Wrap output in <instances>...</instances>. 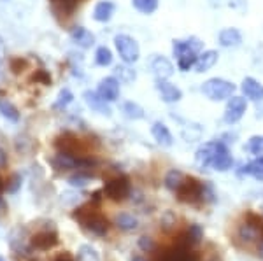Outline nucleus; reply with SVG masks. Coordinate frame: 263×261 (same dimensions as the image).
Listing matches in <instances>:
<instances>
[{
	"mask_svg": "<svg viewBox=\"0 0 263 261\" xmlns=\"http://www.w3.org/2000/svg\"><path fill=\"white\" fill-rule=\"evenodd\" d=\"M202 41L198 37H190V39H174L172 41V53L176 56L177 69L181 72H188L195 67L198 54L202 53Z\"/></svg>",
	"mask_w": 263,
	"mask_h": 261,
	"instance_id": "obj_1",
	"label": "nucleus"
},
{
	"mask_svg": "<svg viewBox=\"0 0 263 261\" xmlns=\"http://www.w3.org/2000/svg\"><path fill=\"white\" fill-rule=\"evenodd\" d=\"M72 217H74L83 228H86L90 233L97 235V237H105V235L109 233V230H111V223H109L107 217H104L102 214L95 212L93 207H91V210H90V207L76 209V212L72 214Z\"/></svg>",
	"mask_w": 263,
	"mask_h": 261,
	"instance_id": "obj_2",
	"label": "nucleus"
},
{
	"mask_svg": "<svg viewBox=\"0 0 263 261\" xmlns=\"http://www.w3.org/2000/svg\"><path fill=\"white\" fill-rule=\"evenodd\" d=\"M235 84L227 81L223 77H211L202 84L200 91L213 102H221V100H228L235 95Z\"/></svg>",
	"mask_w": 263,
	"mask_h": 261,
	"instance_id": "obj_3",
	"label": "nucleus"
},
{
	"mask_svg": "<svg viewBox=\"0 0 263 261\" xmlns=\"http://www.w3.org/2000/svg\"><path fill=\"white\" fill-rule=\"evenodd\" d=\"M177 200L184 204H198L205 196V184L195 177H184L181 188L176 191Z\"/></svg>",
	"mask_w": 263,
	"mask_h": 261,
	"instance_id": "obj_4",
	"label": "nucleus"
},
{
	"mask_svg": "<svg viewBox=\"0 0 263 261\" xmlns=\"http://www.w3.org/2000/svg\"><path fill=\"white\" fill-rule=\"evenodd\" d=\"M114 46L118 49V54L123 60V63H135L141 56V48H139L137 41L134 37L126 35V33H120V35L114 37Z\"/></svg>",
	"mask_w": 263,
	"mask_h": 261,
	"instance_id": "obj_5",
	"label": "nucleus"
},
{
	"mask_svg": "<svg viewBox=\"0 0 263 261\" xmlns=\"http://www.w3.org/2000/svg\"><path fill=\"white\" fill-rule=\"evenodd\" d=\"M102 191H104V195L107 196L109 200L125 202L132 193L130 180L126 175H116V177L109 179L107 183L104 184V189H102Z\"/></svg>",
	"mask_w": 263,
	"mask_h": 261,
	"instance_id": "obj_6",
	"label": "nucleus"
},
{
	"mask_svg": "<svg viewBox=\"0 0 263 261\" xmlns=\"http://www.w3.org/2000/svg\"><path fill=\"white\" fill-rule=\"evenodd\" d=\"M246 111H248V100L246 96H237L233 95L232 98H228L227 107H224V114H223V121L227 125H235L239 123L244 117Z\"/></svg>",
	"mask_w": 263,
	"mask_h": 261,
	"instance_id": "obj_7",
	"label": "nucleus"
},
{
	"mask_svg": "<svg viewBox=\"0 0 263 261\" xmlns=\"http://www.w3.org/2000/svg\"><path fill=\"white\" fill-rule=\"evenodd\" d=\"M57 246H58V235L54 226L48 230H42L30 237V247L35 251H49Z\"/></svg>",
	"mask_w": 263,
	"mask_h": 261,
	"instance_id": "obj_8",
	"label": "nucleus"
},
{
	"mask_svg": "<svg viewBox=\"0 0 263 261\" xmlns=\"http://www.w3.org/2000/svg\"><path fill=\"white\" fill-rule=\"evenodd\" d=\"M233 167V156L227 144L221 140H214V158H213V168L218 172H227Z\"/></svg>",
	"mask_w": 263,
	"mask_h": 261,
	"instance_id": "obj_9",
	"label": "nucleus"
},
{
	"mask_svg": "<svg viewBox=\"0 0 263 261\" xmlns=\"http://www.w3.org/2000/svg\"><path fill=\"white\" fill-rule=\"evenodd\" d=\"M9 246L12 247V251L20 252V254H28L30 252V238H28V231L25 226H18L11 231L9 235Z\"/></svg>",
	"mask_w": 263,
	"mask_h": 261,
	"instance_id": "obj_10",
	"label": "nucleus"
},
{
	"mask_svg": "<svg viewBox=\"0 0 263 261\" xmlns=\"http://www.w3.org/2000/svg\"><path fill=\"white\" fill-rule=\"evenodd\" d=\"M120 81H118L114 75L111 77H104L99 83V88H97V93H99L105 102H116L120 98Z\"/></svg>",
	"mask_w": 263,
	"mask_h": 261,
	"instance_id": "obj_11",
	"label": "nucleus"
},
{
	"mask_svg": "<svg viewBox=\"0 0 263 261\" xmlns=\"http://www.w3.org/2000/svg\"><path fill=\"white\" fill-rule=\"evenodd\" d=\"M155 88L160 93V96H162V100L165 104H176L182 98L181 88H177L176 84L168 83L167 79H156Z\"/></svg>",
	"mask_w": 263,
	"mask_h": 261,
	"instance_id": "obj_12",
	"label": "nucleus"
},
{
	"mask_svg": "<svg viewBox=\"0 0 263 261\" xmlns=\"http://www.w3.org/2000/svg\"><path fill=\"white\" fill-rule=\"evenodd\" d=\"M237 237L246 244H253L256 240H260L261 237V223H254V221H246L239 226L237 230Z\"/></svg>",
	"mask_w": 263,
	"mask_h": 261,
	"instance_id": "obj_13",
	"label": "nucleus"
},
{
	"mask_svg": "<svg viewBox=\"0 0 263 261\" xmlns=\"http://www.w3.org/2000/svg\"><path fill=\"white\" fill-rule=\"evenodd\" d=\"M240 91L248 100L253 102H261L263 100V84L256 81L254 77H244L240 83Z\"/></svg>",
	"mask_w": 263,
	"mask_h": 261,
	"instance_id": "obj_14",
	"label": "nucleus"
},
{
	"mask_svg": "<svg viewBox=\"0 0 263 261\" xmlns=\"http://www.w3.org/2000/svg\"><path fill=\"white\" fill-rule=\"evenodd\" d=\"M151 70L156 79H168L174 74V65L163 54H155L151 60Z\"/></svg>",
	"mask_w": 263,
	"mask_h": 261,
	"instance_id": "obj_15",
	"label": "nucleus"
},
{
	"mask_svg": "<svg viewBox=\"0 0 263 261\" xmlns=\"http://www.w3.org/2000/svg\"><path fill=\"white\" fill-rule=\"evenodd\" d=\"M83 98L84 102H86L88 107L91 109V111L99 112V114H104V116H111V109H109V102H105L102 96L97 93V91H91V90H86L83 93Z\"/></svg>",
	"mask_w": 263,
	"mask_h": 261,
	"instance_id": "obj_16",
	"label": "nucleus"
},
{
	"mask_svg": "<svg viewBox=\"0 0 263 261\" xmlns=\"http://www.w3.org/2000/svg\"><path fill=\"white\" fill-rule=\"evenodd\" d=\"M213 158H214V142H205L195 151V165L200 170L203 168L213 167Z\"/></svg>",
	"mask_w": 263,
	"mask_h": 261,
	"instance_id": "obj_17",
	"label": "nucleus"
},
{
	"mask_svg": "<svg viewBox=\"0 0 263 261\" xmlns=\"http://www.w3.org/2000/svg\"><path fill=\"white\" fill-rule=\"evenodd\" d=\"M218 58H219V53L216 49H207V51H202L198 54L197 62H195V72L197 74H203L207 70H211L213 67L218 63Z\"/></svg>",
	"mask_w": 263,
	"mask_h": 261,
	"instance_id": "obj_18",
	"label": "nucleus"
},
{
	"mask_svg": "<svg viewBox=\"0 0 263 261\" xmlns=\"http://www.w3.org/2000/svg\"><path fill=\"white\" fill-rule=\"evenodd\" d=\"M218 41H219V46H223V48H239V46L242 44V33H240L239 28L228 27L219 32Z\"/></svg>",
	"mask_w": 263,
	"mask_h": 261,
	"instance_id": "obj_19",
	"label": "nucleus"
},
{
	"mask_svg": "<svg viewBox=\"0 0 263 261\" xmlns=\"http://www.w3.org/2000/svg\"><path fill=\"white\" fill-rule=\"evenodd\" d=\"M151 133H153V138L156 140V144H160L162 147H171L174 144V137H172L171 130H168V126L162 123V121L153 123Z\"/></svg>",
	"mask_w": 263,
	"mask_h": 261,
	"instance_id": "obj_20",
	"label": "nucleus"
},
{
	"mask_svg": "<svg viewBox=\"0 0 263 261\" xmlns=\"http://www.w3.org/2000/svg\"><path fill=\"white\" fill-rule=\"evenodd\" d=\"M70 39L74 44H78L79 48H83V49H88V48H91L93 44H95V35L88 30V28H84V27H74L72 28V32H70Z\"/></svg>",
	"mask_w": 263,
	"mask_h": 261,
	"instance_id": "obj_21",
	"label": "nucleus"
},
{
	"mask_svg": "<svg viewBox=\"0 0 263 261\" xmlns=\"http://www.w3.org/2000/svg\"><path fill=\"white\" fill-rule=\"evenodd\" d=\"M114 11H116L114 2H111V0H100L95 6V9H93V18L99 23H107V21H111Z\"/></svg>",
	"mask_w": 263,
	"mask_h": 261,
	"instance_id": "obj_22",
	"label": "nucleus"
},
{
	"mask_svg": "<svg viewBox=\"0 0 263 261\" xmlns=\"http://www.w3.org/2000/svg\"><path fill=\"white\" fill-rule=\"evenodd\" d=\"M240 175H251L256 180L263 183V156H258L256 159H253L251 163L244 165L239 172Z\"/></svg>",
	"mask_w": 263,
	"mask_h": 261,
	"instance_id": "obj_23",
	"label": "nucleus"
},
{
	"mask_svg": "<svg viewBox=\"0 0 263 261\" xmlns=\"http://www.w3.org/2000/svg\"><path fill=\"white\" fill-rule=\"evenodd\" d=\"M0 114H2L4 119L11 121V123H18L20 121V111L7 98H0Z\"/></svg>",
	"mask_w": 263,
	"mask_h": 261,
	"instance_id": "obj_24",
	"label": "nucleus"
},
{
	"mask_svg": "<svg viewBox=\"0 0 263 261\" xmlns=\"http://www.w3.org/2000/svg\"><path fill=\"white\" fill-rule=\"evenodd\" d=\"M184 177H186V175L182 174L181 170H177V168H172V170H168L167 175H165L163 184H165V188H167V189H171V191L176 193L177 189L181 188V184H182V180H184Z\"/></svg>",
	"mask_w": 263,
	"mask_h": 261,
	"instance_id": "obj_25",
	"label": "nucleus"
},
{
	"mask_svg": "<svg viewBox=\"0 0 263 261\" xmlns=\"http://www.w3.org/2000/svg\"><path fill=\"white\" fill-rule=\"evenodd\" d=\"M114 225H116L118 228L123 230V231H134V230H137L139 219L135 216H132V214L121 212V214H118V216H116V219H114Z\"/></svg>",
	"mask_w": 263,
	"mask_h": 261,
	"instance_id": "obj_26",
	"label": "nucleus"
},
{
	"mask_svg": "<svg viewBox=\"0 0 263 261\" xmlns=\"http://www.w3.org/2000/svg\"><path fill=\"white\" fill-rule=\"evenodd\" d=\"M81 0H51L54 11H60L63 16H70L72 12L78 9Z\"/></svg>",
	"mask_w": 263,
	"mask_h": 261,
	"instance_id": "obj_27",
	"label": "nucleus"
},
{
	"mask_svg": "<svg viewBox=\"0 0 263 261\" xmlns=\"http://www.w3.org/2000/svg\"><path fill=\"white\" fill-rule=\"evenodd\" d=\"M76 261H100V256L93 246H90V244H83V246H79V249H78Z\"/></svg>",
	"mask_w": 263,
	"mask_h": 261,
	"instance_id": "obj_28",
	"label": "nucleus"
},
{
	"mask_svg": "<svg viewBox=\"0 0 263 261\" xmlns=\"http://www.w3.org/2000/svg\"><path fill=\"white\" fill-rule=\"evenodd\" d=\"M114 74H116L114 77H116L118 81L123 83V84L134 83V81H135V77H137L135 70H134V69H130L128 63H125V65H118V67H116V70H114Z\"/></svg>",
	"mask_w": 263,
	"mask_h": 261,
	"instance_id": "obj_29",
	"label": "nucleus"
},
{
	"mask_svg": "<svg viewBox=\"0 0 263 261\" xmlns=\"http://www.w3.org/2000/svg\"><path fill=\"white\" fill-rule=\"evenodd\" d=\"M182 240H184L188 246H195V244H198L203 238V230L200 228V225H190L188 231H186L184 235H182Z\"/></svg>",
	"mask_w": 263,
	"mask_h": 261,
	"instance_id": "obj_30",
	"label": "nucleus"
},
{
	"mask_svg": "<svg viewBox=\"0 0 263 261\" xmlns=\"http://www.w3.org/2000/svg\"><path fill=\"white\" fill-rule=\"evenodd\" d=\"M121 111L128 119H142V117L146 116L144 114V109L135 102H125L121 105Z\"/></svg>",
	"mask_w": 263,
	"mask_h": 261,
	"instance_id": "obj_31",
	"label": "nucleus"
},
{
	"mask_svg": "<svg viewBox=\"0 0 263 261\" xmlns=\"http://www.w3.org/2000/svg\"><path fill=\"white\" fill-rule=\"evenodd\" d=\"M158 2L160 0H132V6L141 14H153L158 9Z\"/></svg>",
	"mask_w": 263,
	"mask_h": 261,
	"instance_id": "obj_32",
	"label": "nucleus"
},
{
	"mask_svg": "<svg viewBox=\"0 0 263 261\" xmlns=\"http://www.w3.org/2000/svg\"><path fill=\"white\" fill-rule=\"evenodd\" d=\"M95 63L100 67H109L112 63V53L109 48H105V46H100V48H97L95 51Z\"/></svg>",
	"mask_w": 263,
	"mask_h": 261,
	"instance_id": "obj_33",
	"label": "nucleus"
},
{
	"mask_svg": "<svg viewBox=\"0 0 263 261\" xmlns=\"http://www.w3.org/2000/svg\"><path fill=\"white\" fill-rule=\"evenodd\" d=\"M248 153L254 154V156H261L263 154V135H254L248 140V144L244 147Z\"/></svg>",
	"mask_w": 263,
	"mask_h": 261,
	"instance_id": "obj_34",
	"label": "nucleus"
},
{
	"mask_svg": "<svg viewBox=\"0 0 263 261\" xmlns=\"http://www.w3.org/2000/svg\"><path fill=\"white\" fill-rule=\"evenodd\" d=\"M91 179L88 174H84V172H78V174H74V175H70L69 177V184L72 188H86L88 184L91 183Z\"/></svg>",
	"mask_w": 263,
	"mask_h": 261,
	"instance_id": "obj_35",
	"label": "nucleus"
},
{
	"mask_svg": "<svg viewBox=\"0 0 263 261\" xmlns=\"http://www.w3.org/2000/svg\"><path fill=\"white\" fill-rule=\"evenodd\" d=\"M72 100H74V95H72L70 90H67V88H63V90L58 93V98L57 102H54V109H67V105L72 104Z\"/></svg>",
	"mask_w": 263,
	"mask_h": 261,
	"instance_id": "obj_36",
	"label": "nucleus"
},
{
	"mask_svg": "<svg viewBox=\"0 0 263 261\" xmlns=\"http://www.w3.org/2000/svg\"><path fill=\"white\" fill-rule=\"evenodd\" d=\"M21 175L20 174H14V175H11V179L7 180V184H6V191L7 193H11V195H14V193H18V189L21 188Z\"/></svg>",
	"mask_w": 263,
	"mask_h": 261,
	"instance_id": "obj_37",
	"label": "nucleus"
},
{
	"mask_svg": "<svg viewBox=\"0 0 263 261\" xmlns=\"http://www.w3.org/2000/svg\"><path fill=\"white\" fill-rule=\"evenodd\" d=\"M139 249L144 251V252H153L156 249V244H155V240H153L151 237L142 235V237L139 238Z\"/></svg>",
	"mask_w": 263,
	"mask_h": 261,
	"instance_id": "obj_38",
	"label": "nucleus"
},
{
	"mask_svg": "<svg viewBox=\"0 0 263 261\" xmlns=\"http://www.w3.org/2000/svg\"><path fill=\"white\" fill-rule=\"evenodd\" d=\"M25 65H27V62L21 60V58H12V60L9 62V67H11V70H12V72H14V74L23 72Z\"/></svg>",
	"mask_w": 263,
	"mask_h": 261,
	"instance_id": "obj_39",
	"label": "nucleus"
},
{
	"mask_svg": "<svg viewBox=\"0 0 263 261\" xmlns=\"http://www.w3.org/2000/svg\"><path fill=\"white\" fill-rule=\"evenodd\" d=\"M162 226L165 230H171L176 226V216H174L172 212H167L165 216L162 217Z\"/></svg>",
	"mask_w": 263,
	"mask_h": 261,
	"instance_id": "obj_40",
	"label": "nucleus"
},
{
	"mask_svg": "<svg viewBox=\"0 0 263 261\" xmlns=\"http://www.w3.org/2000/svg\"><path fill=\"white\" fill-rule=\"evenodd\" d=\"M33 81H39L42 84H51V75L46 70H39V72L33 75Z\"/></svg>",
	"mask_w": 263,
	"mask_h": 261,
	"instance_id": "obj_41",
	"label": "nucleus"
},
{
	"mask_svg": "<svg viewBox=\"0 0 263 261\" xmlns=\"http://www.w3.org/2000/svg\"><path fill=\"white\" fill-rule=\"evenodd\" d=\"M7 165V149L0 146V168H4Z\"/></svg>",
	"mask_w": 263,
	"mask_h": 261,
	"instance_id": "obj_42",
	"label": "nucleus"
},
{
	"mask_svg": "<svg viewBox=\"0 0 263 261\" xmlns=\"http://www.w3.org/2000/svg\"><path fill=\"white\" fill-rule=\"evenodd\" d=\"M4 56H6V44H4V39L0 37V62L4 60Z\"/></svg>",
	"mask_w": 263,
	"mask_h": 261,
	"instance_id": "obj_43",
	"label": "nucleus"
},
{
	"mask_svg": "<svg viewBox=\"0 0 263 261\" xmlns=\"http://www.w3.org/2000/svg\"><path fill=\"white\" fill-rule=\"evenodd\" d=\"M258 256L263 259V238L260 240V244H258Z\"/></svg>",
	"mask_w": 263,
	"mask_h": 261,
	"instance_id": "obj_44",
	"label": "nucleus"
},
{
	"mask_svg": "<svg viewBox=\"0 0 263 261\" xmlns=\"http://www.w3.org/2000/svg\"><path fill=\"white\" fill-rule=\"evenodd\" d=\"M57 261H74V259H72L69 254H63V256H60V258H58Z\"/></svg>",
	"mask_w": 263,
	"mask_h": 261,
	"instance_id": "obj_45",
	"label": "nucleus"
},
{
	"mask_svg": "<svg viewBox=\"0 0 263 261\" xmlns=\"http://www.w3.org/2000/svg\"><path fill=\"white\" fill-rule=\"evenodd\" d=\"M130 261H146V259H144L142 256H139V254H134V256H132V259H130Z\"/></svg>",
	"mask_w": 263,
	"mask_h": 261,
	"instance_id": "obj_46",
	"label": "nucleus"
},
{
	"mask_svg": "<svg viewBox=\"0 0 263 261\" xmlns=\"http://www.w3.org/2000/svg\"><path fill=\"white\" fill-rule=\"evenodd\" d=\"M4 210H6V204H4V200L0 198V214H2Z\"/></svg>",
	"mask_w": 263,
	"mask_h": 261,
	"instance_id": "obj_47",
	"label": "nucleus"
},
{
	"mask_svg": "<svg viewBox=\"0 0 263 261\" xmlns=\"http://www.w3.org/2000/svg\"><path fill=\"white\" fill-rule=\"evenodd\" d=\"M0 261H6V258H2V256H0Z\"/></svg>",
	"mask_w": 263,
	"mask_h": 261,
	"instance_id": "obj_48",
	"label": "nucleus"
}]
</instances>
